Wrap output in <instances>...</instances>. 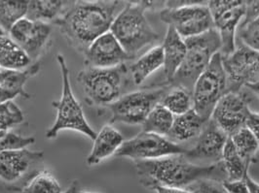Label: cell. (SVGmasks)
Segmentation results:
<instances>
[{
    "label": "cell",
    "instance_id": "37",
    "mask_svg": "<svg viewBox=\"0 0 259 193\" xmlns=\"http://www.w3.org/2000/svg\"><path fill=\"white\" fill-rule=\"evenodd\" d=\"M246 126L249 129L259 145V112H250L246 119Z\"/></svg>",
    "mask_w": 259,
    "mask_h": 193
},
{
    "label": "cell",
    "instance_id": "32",
    "mask_svg": "<svg viewBox=\"0 0 259 193\" xmlns=\"http://www.w3.org/2000/svg\"><path fill=\"white\" fill-rule=\"evenodd\" d=\"M35 142L34 137H27L7 131L0 133V152L26 149Z\"/></svg>",
    "mask_w": 259,
    "mask_h": 193
},
{
    "label": "cell",
    "instance_id": "22",
    "mask_svg": "<svg viewBox=\"0 0 259 193\" xmlns=\"http://www.w3.org/2000/svg\"><path fill=\"white\" fill-rule=\"evenodd\" d=\"M73 1L32 0L28 2L26 18L47 24L56 23L68 9Z\"/></svg>",
    "mask_w": 259,
    "mask_h": 193
},
{
    "label": "cell",
    "instance_id": "24",
    "mask_svg": "<svg viewBox=\"0 0 259 193\" xmlns=\"http://www.w3.org/2000/svg\"><path fill=\"white\" fill-rule=\"evenodd\" d=\"M163 66L164 54L162 45L153 47L131 66L130 70L134 84L137 86L142 85L147 78Z\"/></svg>",
    "mask_w": 259,
    "mask_h": 193
},
{
    "label": "cell",
    "instance_id": "1",
    "mask_svg": "<svg viewBox=\"0 0 259 193\" xmlns=\"http://www.w3.org/2000/svg\"><path fill=\"white\" fill-rule=\"evenodd\" d=\"M141 184L146 188H188L201 180H226L221 162L197 165L184 155H168L152 160L135 161Z\"/></svg>",
    "mask_w": 259,
    "mask_h": 193
},
{
    "label": "cell",
    "instance_id": "6",
    "mask_svg": "<svg viewBox=\"0 0 259 193\" xmlns=\"http://www.w3.org/2000/svg\"><path fill=\"white\" fill-rule=\"evenodd\" d=\"M57 60L62 73L63 92L60 100L54 101L52 103L53 107L57 110V117L55 123L46 132V138L54 139L58 136L59 132L63 130H74L84 134L94 141L97 136V132L88 123L82 106L78 102L72 92L69 68L65 61V56L59 53L57 55Z\"/></svg>",
    "mask_w": 259,
    "mask_h": 193
},
{
    "label": "cell",
    "instance_id": "5",
    "mask_svg": "<svg viewBox=\"0 0 259 193\" xmlns=\"http://www.w3.org/2000/svg\"><path fill=\"white\" fill-rule=\"evenodd\" d=\"M128 68L125 65L112 68L86 66L78 73L86 102L92 106L108 107L123 95L127 83Z\"/></svg>",
    "mask_w": 259,
    "mask_h": 193
},
{
    "label": "cell",
    "instance_id": "23",
    "mask_svg": "<svg viewBox=\"0 0 259 193\" xmlns=\"http://www.w3.org/2000/svg\"><path fill=\"white\" fill-rule=\"evenodd\" d=\"M31 63L27 56L10 35L0 29V65L6 70H23Z\"/></svg>",
    "mask_w": 259,
    "mask_h": 193
},
{
    "label": "cell",
    "instance_id": "7",
    "mask_svg": "<svg viewBox=\"0 0 259 193\" xmlns=\"http://www.w3.org/2000/svg\"><path fill=\"white\" fill-rule=\"evenodd\" d=\"M160 13L162 22L175 28L183 39L201 35L214 28L207 5L200 1H167Z\"/></svg>",
    "mask_w": 259,
    "mask_h": 193
},
{
    "label": "cell",
    "instance_id": "34",
    "mask_svg": "<svg viewBox=\"0 0 259 193\" xmlns=\"http://www.w3.org/2000/svg\"><path fill=\"white\" fill-rule=\"evenodd\" d=\"M193 193H227L222 185V181L218 180H201L186 188Z\"/></svg>",
    "mask_w": 259,
    "mask_h": 193
},
{
    "label": "cell",
    "instance_id": "13",
    "mask_svg": "<svg viewBox=\"0 0 259 193\" xmlns=\"http://www.w3.org/2000/svg\"><path fill=\"white\" fill-rule=\"evenodd\" d=\"M249 101L245 92H227L214 107L210 118L230 137L246 126V119L251 112Z\"/></svg>",
    "mask_w": 259,
    "mask_h": 193
},
{
    "label": "cell",
    "instance_id": "10",
    "mask_svg": "<svg viewBox=\"0 0 259 193\" xmlns=\"http://www.w3.org/2000/svg\"><path fill=\"white\" fill-rule=\"evenodd\" d=\"M187 149L164 136L142 131L134 138L124 141L115 155L134 161L152 160L168 155H185Z\"/></svg>",
    "mask_w": 259,
    "mask_h": 193
},
{
    "label": "cell",
    "instance_id": "41",
    "mask_svg": "<svg viewBox=\"0 0 259 193\" xmlns=\"http://www.w3.org/2000/svg\"><path fill=\"white\" fill-rule=\"evenodd\" d=\"M79 190V182L78 180H74L70 185L69 187L64 191V193H77Z\"/></svg>",
    "mask_w": 259,
    "mask_h": 193
},
{
    "label": "cell",
    "instance_id": "8",
    "mask_svg": "<svg viewBox=\"0 0 259 193\" xmlns=\"http://www.w3.org/2000/svg\"><path fill=\"white\" fill-rule=\"evenodd\" d=\"M226 93L227 77L222 65V55L218 52L195 83L193 109L204 120L208 121L214 107Z\"/></svg>",
    "mask_w": 259,
    "mask_h": 193
},
{
    "label": "cell",
    "instance_id": "29",
    "mask_svg": "<svg viewBox=\"0 0 259 193\" xmlns=\"http://www.w3.org/2000/svg\"><path fill=\"white\" fill-rule=\"evenodd\" d=\"M175 116L161 103L156 105L143 124V131L160 136H168L172 126Z\"/></svg>",
    "mask_w": 259,
    "mask_h": 193
},
{
    "label": "cell",
    "instance_id": "30",
    "mask_svg": "<svg viewBox=\"0 0 259 193\" xmlns=\"http://www.w3.org/2000/svg\"><path fill=\"white\" fill-rule=\"evenodd\" d=\"M21 193H64L63 187L58 180L48 170H42L36 173L26 185L21 189Z\"/></svg>",
    "mask_w": 259,
    "mask_h": 193
},
{
    "label": "cell",
    "instance_id": "2",
    "mask_svg": "<svg viewBox=\"0 0 259 193\" xmlns=\"http://www.w3.org/2000/svg\"><path fill=\"white\" fill-rule=\"evenodd\" d=\"M119 1H73L55 23L67 44L85 52L92 43L110 30Z\"/></svg>",
    "mask_w": 259,
    "mask_h": 193
},
{
    "label": "cell",
    "instance_id": "28",
    "mask_svg": "<svg viewBox=\"0 0 259 193\" xmlns=\"http://www.w3.org/2000/svg\"><path fill=\"white\" fill-rule=\"evenodd\" d=\"M160 103L174 116H180L193 108L192 93L181 87L169 86Z\"/></svg>",
    "mask_w": 259,
    "mask_h": 193
},
{
    "label": "cell",
    "instance_id": "18",
    "mask_svg": "<svg viewBox=\"0 0 259 193\" xmlns=\"http://www.w3.org/2000/svg\"><path fill=\"white\" fill-rule=\"evenodd\" d=\"M124 143L123 135L110 124H105L94 140L91 153L87 157V164L95 166L107 157L115 155Z\"/></svg>",
    "mask_w": 259,
    "mask_h": 193
},
{
    "label": "cell",
    "instance_id": "40",
    "mask_svg": "<svg viewBox=\"0 0 259 193\" xmlns=\"http://www.w3.org/2000/svg\"><path fill=\"white\" fill-rule=\"evenodd\" d=\"M246 88L250 90L253 94H255L259 98V80L258 81H256V82L247 84L246 86Z\"/></svg>",
    "mask_w": 259,
    "mask_h": 193
},
{
    "label": "cell",
    "instance_id": "12",
    "mask_svg": "<svg viewBox=\"0 0 259 193\" xmlns=\"http://www.w3.org/2000/svg\"><path fill=\"white\" fill-rule=\"evenodd\" d=\"M227 77V92H239L259 80V52L241 44L231 54L222 56Z\"/></svg>",
    "mask_w": 259,
    "mask_h": 193
},
{
    "label": "cell",
    "instance_id": "31",
    "mask_svg": "<svg viewBox=\"0 0 259 193\" xmlns=\"http://www.w3.org/2000/svg\"><path fill=\"white\" fill-rule=\"evenodd\" d=\"M24 120V113L13 101L0 103V133L10 131Z\"/></svg>",
    "mask_w": 259,
    "mask_h": 193
},
{
    "label": "cell",
    "instance_id": "43",
    "mask_svg": "<svg viewBox=\"0 0 259 193\" xmlns=\"http://www.w3.org/2000/svg\"><path fill=\"white\" fill-rule=\"evenodd\" d=\"M77 193H98V192H92V191H82V190H80V189H79V190H78Z\"/></svg>",
    "mask_w": 259,
    "mask_h": 193
},
{
    "label": "cell",
    "instance_id": "27",
    "mask_svg": "<svg viewBox=\"0 0 259 193\" xmlns=\"http://www.w3.org/2000/svg\"><path fill=\"white\" fill-rule=\"evenodd\" d=\"M238 154L249 166L257 161L259 145L254 136L246 126L239 129L230 137Z\"/></svg>",
    "mask_w": 259,
    "mask_h": 193
},
{
    "label": "cell",
    "instance_id": "26",
    "mask_svg": "<svg viewBox=\"0 0 259 193\" xmlns=\"http://www.w3.org/2000/svg\"><path fill=\"white\" fill-rule=\"evenodd\" d=\"M26 0H0V27L8 33L19 21L26 18L28 9Z\"/></svg>",
    "mask_w": 259,
    "mask_h": 193
},
{
    "label": "cell",
    "instance_id": "38",
    "mask_svg": "<svg viewBox=\"0 0 259 193\" xmlns=\"http://www.w3.org/2000/svg\"><path fill=\"white\" fill-rule=\"evenodd\" d=\"M157 193H193L186 188H176V187H163L159 186L156 187L155 189Z\"/></svg>",
    "mask_w": 259,
    "mask_h": 193
},
{
    "label": "cell",
    "instance_id": "20",
    "mask_svg": "<svg viewBox=\"0 0 259 193\" xmlns=\"http://www.w3.org/2000/svg\"><path fill=\"white\" fill-rule=\"evenodd\" d=\"M162 48L164 54V74L167 80L166 82L169 83L182 65L187 52V47L184 39L181 37L175 28L168 26Z\"/></svg>",
    "mask_w": 259,
    "mask_h": 193
},
{
    "label": "cell",
    "instance_id": "36",
    "mask_svg": "<svg viewBox=\"0 0 259 193\" xmlns=\"http://www.w3.org/2000/svg\"><path fill=\"white\" fill-rule=\"evenodd\" d=\"M257 18H259V1H246V14L240 26H245Z\"/></svg>",
    "mask_w": 259,
    "mask_h": 193
},
{
    "label": "cell",
    "instance_id": "33",
    "mask_svg": "<svg viewBox=\"0 0 259 193\" xmlns=\"http://www.w3.org/2000/svg\"><path fill=\"white\" fill-rule=\"evenodd\" d=\"M238 34L242 44L259 52V18L240 26Z\"/></svg>",
    "mask_w": 259,
    "mask_h": 193
},
{
    "label": "cell",
    "instance_id": "14",
    "mask_svg": "<svg viewBox=\"0 0 259 193\" xmlns=\"http://www.w3.org/2000/svg\"><path fill=\"white\" fill-rule=\"evenodd\" d=\"M52 25L24 18L11 28L9 35L31 60H37L50 43Z\"/></svg>",
    "mask_w": 259,
    "mask_h": 193
},
{
    "label": "cell",
    "instance_id": "17",
    "mask_svg": "<svg viewBox=\"0 0 259 193\" xmlns=\"http://www.w3.org/2000/svg\"><path fill=\"white\" fill-rule=\"evenodd\" d=\"M43 152L27 149L0 152V179L5 182L20 180L31 166L43 160Z\"/></svg>",
    "mask_w": 259,
    "mask_h": 193
},
{
    "label": "cell",
    "instance_id": "25",
    "mask_svg": "<svg viewBox=\"0 0 259 193\" xmlns=\"http://www.w3.org/2000/svg\"><path fill=\"white\" fill-rule=\"evenodd\" d=\"M221 163L226 175L225 180L230 181L244 180L250 167L248 164H246L242 156L238 154L230 138H228L224 147Z\"/></svg>",
    "mask_w": 259,
    "mask_h": 193
},
{
    "label": "cell",
    "instance_id": "16",
    "mask_svg": "<svg viewBox=\"0 0 259 193\" xmlns=\"http://www.w3.org/2000/svg\"><path fill=\"white\" fill-rule=\"evenodd\" d=\"M229 136L211 119L206 123L193 148L187 150L185 156L192 161L209 160L212 163L221 162L222 154Z\"/></svg>",
    "mask_w": 259,
    "mask_h": 193
},
{
    "label": "cell",
    "instance_id": "35",
    "mask_svg": "<svg viewBox=\"0 0 259 193\" xmlns=\"http://www.w3.org/2000/svg\"><path fill=\"white\" fill-rule=\"evenodd\" d=\"M222 185L227 193H249L246 180H223Z\"/></svg>",
    "mask_w": 259,
    "mask_h": 193
},
{
    "label": "cell",
    "instance_id": "44",
    "mask_svg": "<svg viewBox=\"0 0 259 193\" xmlns=\"http://www.w3.org/2000/svg\"><path fill=\"white\" fill-rule=\"evenodd\" d=\"M1 69H2V67H1V65H0V70H1Z\"/></svg>",
    "mask_w": 259,
    "mask_h": 193
},
{
    "label": "cell",
    "instance_id": "3",
    "mask_svg": "<svg viewBox=\"0 0 259 193\" xmlns=\"http://www.w3.org/2000/svg\"><path fill=\"white\" fill-rule=\"evenodd\" d=\"M152 5V1L128 2L115 17L110 27V32L125 52L134 58L143 48L160 38L145 17L146 11Z\"/></svg>",
    "mask_w": 259,
    "mask_h": 193
},
{
    "label": "cell",
    "instance_id": "39",
    "mask_svg": "<svg viewBox=\"0 0 259 193\" xmlns=\"http://www.w3.org/2000/svg\"><path fill=\"white\" fill-rule=\"evenodd\" d=\"M244 179L246 180L247 187L249 189V193H259V183H257L255 180H252L248 173H246Z\"/></svg>",
    "mask_w": 259,
    "mask_h": 193
},
{
    "label": "cell",
    "instance_id": "9",
    "mask_svg": "<svg viewBox=\"0 0 259 193\" xmlns=\"http://www.w3.org/2000/svg\"><path fill=\"white\" fill-rule=\"evenodd\" d=\"M168 84L153 89L136 90L122 95L108 106L111 113L110 123L143 124L156 105L161 102L168 90Z\"/></svg>",
    "mask_w": 259,
    "mask_h": 193
},
{
    "label": "cell",
    "instance_id": "19",
    "mask_svg": "<svg viewBox=\"0 0 259 193\" xmlns=\"http://www.w3.org/2000/svg\"><path fill=\"white\" fill-rule=\"evenodd\" d=\"M40 71V62L35 61L23 70H9L0 87V103L13 101L17 96L29 99L31 95L25 90L27 81L36 76Z\"/></svg>",
    "mask_w": 259,
    "mask_h": 193
},
{
    "label": "cell",
    "instance_id": "11",
    "mask_svg": "<svg viewBox=\"0 0 259 193\" xmlns=\"http://www.w3.org/2000/svg\"><path fill=\"white\" fill-rule=\"evenodd\" d=\"M207 7L221 36V55L227 56L236 50V31L245 17L246 1L213 0L208 1Z\"/></svg>",
    "mask_w": 259,
    "mask_h": 193
},
{
    "label": "cell",
    "instance_id": "4",
    "mask_svg": "<svg viewBox=\"0 0 259 193\" xmlns=\"http://www.w3.org/2000/svg\"><path fill=\"white\" fill-rule=\"evenodd\" d=\"M184 41L187 47L185 57L176 75L167 84L181 87L192 93L198 78L206 70L213 55L221 52V36L217 29L212 28L201 35L184 39Z\"/></svg>",
    "mask_w": 259,
    "mask_h": 193
},
{
    "label": "cell",
    "instance_id": "21",
    "mask_svg": "<svg viewBox=\"0 0 259 193\" xmlns=\"http://www.w3.org/2000/svg\"><path fill=\"white\" fill-rule=\"evenodd\" d=\"M207 121L204 120L192 108L188 112L175 116L168 139L174 143L185 142L198 137Z\"/></svg>",
    "mask_w": 259,
    "mask_h": 193
},
{
    "label": "cell",
    "instance_id": "15",
    "mask_svg": "<svg viewBox=\"0 0 259 193\" xmlns=\"http://www.w3.org/2000/svg\"><path fill=\"white\" fill-rule=\"evenodd\" d=\"M83 54L85 65L95 68H112L134 59L110 30L96 39Z\"/></svg>",
    "mask_w": 259,
    "mask_h": 193
},
{
    "label": "cell",
    "instance_id": "42",
    "mask_svg": "<svg viewBox=\"0 0 259 193\" xmlns=\"http://www.w3.org/2000/svg\"><path fill=\"white\" fill-rule=\"evenodd\" d=\"M8 72H9V70H6V69H1L0 70V87H1L2 83L4 82V80H5V78L7 76Z\"/></svg>",
    "mask_w": 259,
    "mask_h": 193
}]
</instances>
